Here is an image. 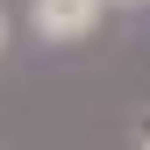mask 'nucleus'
Segmentation results:
<instances>
[{
  "mask_svg": "<svg viewBox=\"0 0 150 150\" xmlns=\"http://www.w3.org/2000/svg\"><path fill=\"white\" fill-rule=\"evenodd\" d=\"M107 7H150V0H107Z\"/></svg>",
  "mask_w": 150,
  "mask_h": 150,
  "instance_id": "3",
  "label": "nucleus"
},
{
  "mask_svg": "<svg viewBox=\"0 0 150 150\" xmlns=\"http://www.w3.org/2000/svg\"><path fill=\"white\" fill-rule=\"evenodd\" d=\"M100 14H107V0H29V22L43 43H79L100 29Z\"/></svg>",
  "mask_w": 150,
  "mask_h": 150,
  "instance_id": "1",
  "label": "nucleus"
},
{
  "mask_svg": "<svg viewBox=\"0 0 150 150\" xmlns=\"http://www.w3.org/2000/svg\"><path fill=\"white\" fill-rule=\"evenodd\" d=\"M0 50H7V7H0Z\"/></svg>",
  "mask_w": 150,
  "mask_h": 150,
  "instance_id": "4",
  "label": "nucleus"
},
{
  "mask_svg": "<svg viewBox=\"0 0 150 150\" xmlns=\"http://www.w3.org/2000/svg\"><path fill=\"white\" fill-rule=\"evenodd\" d=\"M136 143H143V150H150V115H143V122H136Z\"/></svg>",
  "mask_w": 150,
  "mask_h": 150,
  "instance_id": "2",
  "label": "nucleus"
}]
</instances>
